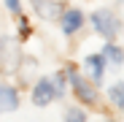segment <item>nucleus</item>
Wrapping results in <instances>:
<instances>
[{"label":"nucleus","mask_w":124,"mask_h":122,"mask_svg":"<svg viewBox=\"0 0 124 122\" xmlns=\"http://www.w3.org/2000/svg\"><path fill=\"white\" fill-rule=\"evenodd\" d=\"M92 25H94L102 35H108V38L116 33V19H113L111 11H97V14L92 16Z\"/></svg>","instance_id":"nucleus-1"},{"label":"nucleus","mask_w":124,"mask_h":122,"mask_svg":"<svg viewBox=\"0 0 124 122\" xmlns=\"http://www.w3.org/2000/svg\"><path fill=\"white\" fill-rule=\"evenodd\" d=\"M70 81H73V90H76V95L84 100V103H94V90H92V84L89 81H84L76 71H70Z\"/></svg>","instance_id":"nucleus-2"},{"label":"nucleus","mask_w":124,"mask_h":122,"mask_svg":"<svg viewBox=\"0 0 124 122\" xmlns=\"http://www.w3.org/2000/svg\"><path fill=\"white\" fill-rule=\"evenodd\" d=\"M57 92H54V84L49 79H43V81H38L35 84V92H32V100H35V106H49V100L54 98Z\"/></svg>","instance_id":"nucleus-3"},{"label":"nucleus","mask_w":124,"mask_h":122,"mask_svg":"<svg viewBox=\"0 0 124 122\" xmlns=\"http://www.w3.org/2000/svg\"><path fill=\"white\" fill-rule=\"evenodd\" d=\"M81 22H84V16H81V11H68L65 16H62V30H65L68 35L76 33L81 27Z\"/></svg>","instance_id":"nucleus-4"},{"label":"nucleus","mask_w":124,"mask_h":122,"mask_svg":"<svg viewBox=\"0 0 124 122\" xmlns=\"http://www.w3.org/2000/svg\"><path fill=\"white\" fill-rule=\"evenodd\" d=\"M16 103H19V98H16L14 90H8V87L0 90V111H14Z\"/></svg>","instance_id":"nucleus-5"},{"label":"nucleus","mask_w":124,"mask_h":122,"mask_svg":"<svg viewBox=\"0 0 124 122\" xmlns=\"http://www.w3.org/2000/svg\"><path fill=\"white\" fill-rule=\"evenodd\" d=\"M86 68H89V73H92L94 79H100V76H102V57H89V60H86Z\"/></svg>","instance_id":"nucleus-6"},{"label":"nucleus","mask_w":124,"mask_h":122,"mask_svg":"<svg viewBox=\"0 0 124 122\" xmlns=\"http://www.w3.org/2000/svg\"><path fill=\"white\" fill-rule=\"evenodd\" d=\"M111 100L116 106H124V90H121V84H113L111 87Z\"/></svg>","instance_id":"nucleus-7"},{"label":"nucleus","mask_w":124,"mask_h":122,"mask_svg":"<svg viewBox=\"0 0 124 122\" xmlns=\"http://www.w3.org/2000/svg\"><path fill=\"white\" fill-rule=\"evenodd\" d=\"M105 57H108V60H113V65H119V63H121V52H119L116 46H108V49H105Z\"/></svg>","instance_id":"nucleus-8"},{"label":"nucleus","mask_w":124,"mask_h":122,"mask_svg":"<svg viewBox=\"0 0 124 122\" xmlns=\"http://www.w3.org/2000/svg\"><path fill=\"white\" fill-rule=\"evenodd\" d=\"M8 57H11V60H19V52H16V46H11V44H8ZM0 68H3V71H14L11 63H6V60H3V65H0Z\"/></svg>","instance_id":"nucleus-9"},{"label":"nucleus","mask_w":124,"mask_h":122,"mask_svg":"<svg viewBox=\"0 0 124 122\" xmlns=\"http://www.w3.org/2000/svg\"><path fill=\"white\" fill-rule=\"evenodd\" d=\"M65 122H84V111H78V109H70Z\"/></svg>","instance_id":"nucleus-10"},{"label":"nucleus","mask_w":124,"mask_h":122,"mask_svg":"<svg viewBox=\"0 0 124 122\" xmlns=\"http://www.w3.org/2000/svg\"><path fill=\"white\" fill-rule=\"evenodd\" d=\"M6 3H8L11 11H19V0H6Z\"/></svg>","instance_id":"nucleus-11"}]
</instances>
